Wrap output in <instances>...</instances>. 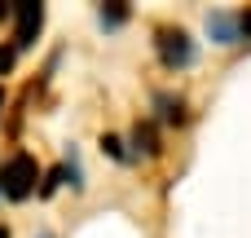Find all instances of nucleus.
<instances>
[{"label": "nucleus", "instance_id": "4", "mask_svg": "<svg viewBox=\"0 0 251 238\" xmlns=\"http://www.w3.org/2000/svg\"><path fill=\"white\" fill-rule=\"evenodd\" d=\"M207 35H212L216 44H234V40H238V13L212 9V13H207Z\"/></svg>", "mask_w": 251, "mask_h": 238}, {"label": "nucleus", "instance_id": "5", "mask_svg": "<svg viewBox=\"0 0 251 238\" xmlns=\"http://www.w3.org/2000/svg\"><path fill=\"white\" fill-rule=\"evenodd\" d=\"M132 141H137V155H141V150H146V155H159V137H154V128H150V124H146V128L137 124Z\"/></svg>", "mask_w": 251, "mask_h": 238}, {"label": "nucleus", "instance_id": "12", "mask_svg": "<svg viewBox=\"0 0 251 238\" xmlns=\"http://www.w3.org/2000/svg\"><path fill=\"white\" fill-rule=\"evenodd\" d=\"M0 238H9V230H4V225H0Z\"/></svg>", "mask_w": 251, "mask_h": 238}, {"label": "nucleus", "instance_id": "8", "mask_svg": "<svg viewBox=\"0 0 251 238\" xmlns=\"http://www.w3.org/2000/svg\"><path fill=\"white\" fill-rule=\"evenodd\" d=\"M101 146H106V150H110V155H115V159H119V163H128V159H132V155H128V150H124V141H119V137H106V141H101Z\"/></svg>", "mask_w": 251, "mask_h": 238}, {"label": "nucleus", "instance_id": "13", "mask_svg": "<svg viewBox=\"0 0 251 238\" xmlns=\"http://www.w3.org/2000/svg\"><path fill=\"white\" fill-rule=\"evenodd\" d=\"M0 106H4V93H0Z\"/></svg>", "mask_w": 251, "mask_h": 238}, {"label": "nucleus", "instance_id": "10", "mask_svg": "<svg viewBox=\"0 0 251 238\" xmlns=\"http://www.w3.org/2000/svg\"><path fill=\"white\" fill-rule=\"evenodd\" d=\"M18 13V0H0V22H9Z\"/></svg>", "mask_w": 251, "mask_h": 238}, {"label": "nucleus", "instance_id": "1", "mask_svg": "<svg viewBox=\"0 0 251 238\" xmlns=\"http://www.w3.org/2000/svg\"><path fill=\"white\" fill-rule=\"evenodd\" d=\"M35 181H40V168H35L31 155H13V159L0 168V194L13 199V203L31 199V194H35Z\"/></svg>", "mask_w": 251, "mask_h": 238}, {"label": "nucleus", "instance_id": "7", "mask_svg": "<svg viewBox=\"0 0 251 238\" xmlns=\"http://www.w3.org/2000/svg\"><path fill=\"white\" fill-rule=\"evenodd\" d=\"M159 106H163V119H168V124H181V119H185V102H181V97H176V102H172V97H159Z\"/></svg>", "mask_w": 251, "mask_h": 238}, {"label": "nucleus", "instance_id": "11", "mask_svg": "<svg viewBox=\"0 0 251 238\" xmlns=\"http://www.w3.org/2000/svg\"><path fill=\"white\" fill-rule=\"evenodd\" d=\"M9 66H13V44H9V49H0V75H4Z\"/></svg>", "mask_w": 251, "mask_h": 238}, {"label": "nucleus", "instance_id": "9", "mask_svg": "<svg viewBox=\"0 0 251 238\" xmlns=\"http://www.w3.org/2000/svg\"><path fill=\"white\" fill-rule=\"evenodd\" d=\"M238 40H251V9L238 13Z\"/></svg>", "mask_w": 251, "mask_h": 238}, {"label": "nucleus", "instance_id": "3", "mask_svg": "<svg viewBox=\"0 0 251 238\" xmlns=\"http://www.w3.org/2000/svg\"><path fill=\"white\" fill-rule=\"evenodd\" d=\"M18 31H13V53L18 49H26L35 35H40V26H44V4H35V0H18Z\"/></svg>", "mask_w": 251, "mask_h": 238}, {"label": "nucleus", "instance_id": "2", "mask_svg": "<svg viewBox=\"0 0 251 238\" xmlns=\"http://www.w3.org/2000/svg\"><path fill=\"white\" fill-rule=\"evenodd\" d=\"M154 49H159V57H163V66H190L194 62V40L181 31V26H163L159 35H154Z\"/></svg>", "mask_w": 251, "mask_h": 238}, {"label": "nucleus", "instance_id": "14", "mask_svg": "<svg viewBox=\"0 0 251 238\" xmlns=\"http://www.w3.org/2000/svg\"><path fill=\"white\" fill-rule=\"evenodd\" d=\"M40 238H53V234H40Z\"/></svg>", "mask_w": 251, "mask_h": 238}, {"label": "nucleus", "instance_id": "6", "mask_svg": "<svg viewBox=\"0 0 251 238\" xmlns=\"http://www.w3.org/2000/svg\"><path fill=\"white\" fill-rule=\"evenodd\" d=\"M97 18H101V26H119V22L128 18V4H101Z\"/></svg>", "mask_w": 251, "mask_h": 238}]
</instances>
